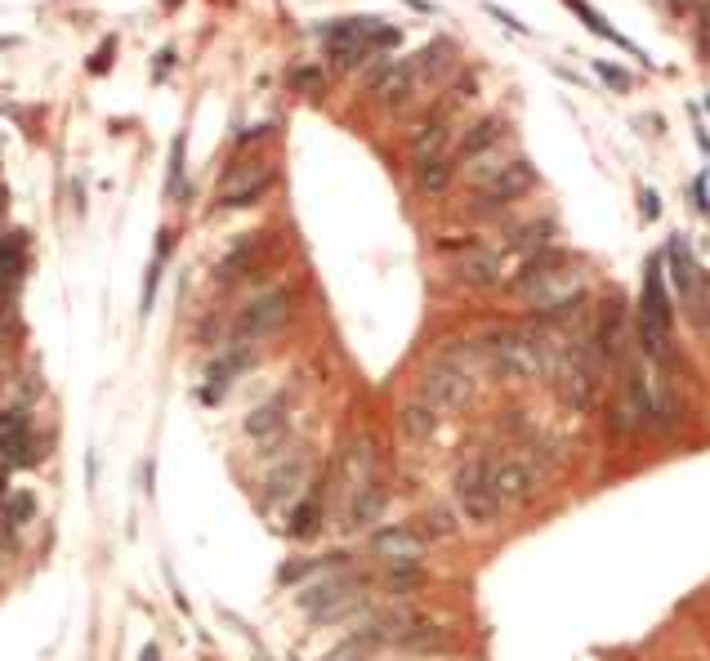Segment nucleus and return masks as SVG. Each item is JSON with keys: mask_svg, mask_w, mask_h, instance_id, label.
<instances>
[{"mask_svg": "<svg viewBox=\"0 0 710 661\" xmlns=\"http://www.w3.org/2000/svg\"><path fill=\"white\" fill-rule=\"evenodd\" d=\"M478 344V362L492 380H536L545 376V362H541V349H536V335L532 331H492L483 335Z\"/></svg>", "mask_w": 710, "mask_h": 661, "instance_id": "obj_1", "label": "nucleus"}, {"mask_svg": "<svg viewBox=\"0 0 710 661\" xmlns=\"http://www.w3.org/2000/svg\"><path fill=\"white\" fill-rule=\"evenodd\" d=\"M322 41H326V59L335 67H362L380 50H393L398 32L380 27V18H340V23H331L322 32Z\"/></svg>", "mask_w": 710, "mask_h": 661, "instance_id": "obj_2", "label": "nucleus"}, {"mask_svg": "<svg viewBox=\"0 0 710 661\" xmlns=\"http://www.w3.org/2000/svg\"><path fill=\"white\" fill-rule=\"evenodd\" d=\"M304 612H309L318 626H331V621H344L353 617V612L367 603V577H358V572H340L335 568L331 577L322 581H309V586L295 595Z\"/></svg>", "mask_w": 710, "mask_h": 661, "instance_id": "obj_3", "label": "nucleus"}, {"mask_svg": "<svg viewBox=\"0 0 710 661\" xmlns=\"http://www.w3.org/2000/svg\"><path fill=\"white\" fill-rule=\"evenodd\" d=\"M456 501H460V514H465L469 523H478V528H487V523L501 519V496H496L492 487V461H465L456 474Z\"/></svg>", "mask_w": 710, "mask_h": 661, "instance_id": "obj_4", "label": "nucleus"}, {"mask_svg": "<svg viewBox=\"0 0 710 661\" xmlns=\"http://www.w3.org/2000/svg\"><path fill=\"white\" fill-rule=\"evenodd\" d=\"M291 322V291H264L237 313L233 322V344H255V340H268Z\"/></svg>", "mask_w": 710, "mask_h": 661, "instance_id": "obj_5", "label": "nucleus"}, {"mask_svg": "<svg viewBox=\"0 0 710 661\" xmlns=\"http://www.w3.org/2000/svg\"><path fill=\"white\" fill-rule=\"evenodd\" d=\"M474 385L478 380L469 376V371L452 367V362L438 358L434 367L420 376V402H429L434 411H460L469 407V398H474Z\"/></svg>", "mask_w": 710, "mask_h": 661, "instance_id": "obj_6", "label": "nucleus"}, {"mask_svg": "<svg viewBox=\"0 0 710 661\" xmlns=\"http://www.w3.org/2000/svg\"><path fill=\"white\" fill-rule=\"evenodd\" d=\"M286 411H291V398L277 394V398H268L264 407H255L251 416L242 420L246 438H255V443H259V456H277V447L286 443V434H291V420H286Z\"/></svg>", "mask_w": 710, "mask_h": 661, "instance_id": "obj_7", "label": "nucleus"}, {"mask_svg": "<svg viewBox=\"0 0 710 661\" xmlns=\"http://www.w3.org/2000/svg\"><path fill=\"white\" fill-rule=\"evenodd\" d=\"M532 184H536V170L527 166V161H501V166L478 184V206L501 210V206H510L514 197H523Z\"/></svg>", "mask_w": 710, "mask_h": 661, "instance_id": "obj_8", "label": "nucleus"}, {"mask_svg": "<svg viewBox=\"0 0 710 661\" xmlns=\"http://www.w3.org/2000/svg\"><path fill=\"white\" fill-rule=\"evenodd\" d=\"M268 188H273V170L255 166V161H237V166L219 179V206H255Z\"/></svg>", "mask_w": 710, "mask_h": 661, "instance_id": "obj_9", "label": "nucleus"}, {"mask_svg": "<svg viewBox=\"0 0 710 661\" xmlns=\"http://www.w3.org/2000/svg\"><path fill=\"white\" fill-rule=\"evenodd\" d=\"M371 550H376L389 568H398V563H420L425 559V536L411 528V523H389V528H380L371 536Z\"/></svg>", "mask_w": 710, "mask_h": 661, "instance_id": "obj_10", "label": "nucleus"}, {"mask_svg": "<svg viewBox=\"0 0 710 661\" xmlns=\"http://www.w3.org/2000/svg\"><path fill=\"white\" fill-rule=\"evenodd\" d=\"M251 362H255L251 344H228V349L206 367V385H201V398H206V402H219V398L228 394V385H233V380L242 376Z\"/></svg>", "mask_w": 710, "mask_h": 661, "instance_id": "obj_11", "label": "nucleus"}, {"mask_svg": "<svg viewBox=\"0 0 710 661\" xmlns=\"http://www.w3.org/2000/svg\"><path fill=\"white\" fill-rule=\"evenodd\" d=\"M492 487L501 496V505H523L527 496L536 492V465L523 461V456H510V461L492 465Z\"/></svg>", "mask_w": 710, "mask_h": 661, "instance_id": "obj_12", "label": "nucleus"}, {"mask_svg": "<svg viewBox=\"0 0 710 661\" xmlns=\"http://www.w3.org/2000/svg\"><path fill=\"white\" fill-rule=\"evenodd\" d=\"M385 505H389V487L380 483V478H371L367 487H358V492L344 501V532H367L371 523H380Z\"/></svg>", "mask_w": 710, "mask_h": 661, "instance_id": "obj_13", "label": "nucleus"}, {"mask_svg": "<svg viewBox=\"0 0 710 661\" xmlns=\"http://www.w3.org/2000/svg\"><path fill=\"white\" fill-rule=\"evenodd\" d=\"M456 277H460L465 286L492 291V286H501V255L487 251V246H460V255H456Z\"/></svg>", "mask_w": 710, "mask_h": 661, "instance_id": "obj_14", "label": "nucleus"}, {"mask_svg": "<svg viewBox=\"0 0 710 661\" xmlns=\"http://www.w3.org/2000/svg\"><path fill=\"white\" fill-rule=\"evenodd\" d=\"M371 478H376V447H371V438H353V443L344 447V456H340V492H344V501H349L358 487H367Z\"/></svg>", "mask_w": 710, "mask_h": 661, "instance_id": "obj_15", "label": "nucleus"}, {"mask_svg": "<svg viewBox=\"0 0 710 661\" xmlns=\"http://www.w3.org/2000/svg\"><path fill=\"white\" fill-rule=\"evenodd\" d=\"M563 264H568V260H563V255L554 251V246H550V251L523 255V264H518V273H514V282H510V286H514V295H527V300H532V295L541 291V286L550 282L554 273H563Z\"/></svg>", "mask_w": 710, "mask_h": 661, "instance_id": "obj_16", "label": "nucleus"}, {"mask_svg": "<svg viewBox=\"0 0 710 661\" xmlns=\"http://www.w3.org/2000/svg\"><path fill=\"white\" fill-rule=\"evenodd\" d=\"M630 344V331H626V313H621V304H608L599 318V327H594V349L603 353V362H621V353H626Z\"/></svg>", "mask_w": 710, "mask_h": 661, "instance_id": "obj_17", "label": "nucleus"}, {"mask_svg": "<svg viewBox=\"0 0 710 661\" xmlns=\"http://www.w3.org/2000/svg\"><path fill=\"white\" fill-rule=\"evenodd\" d=\"M304 474H309V469H304V456H286L282 465H273L264 478V505L291 501V496L304 487Z\"/></svg>", "mask_w": 710, "mask_h": 661, "instance_id": "obj_18", "label": "nucleus"}, {"mask_svg": "<svg viewBox=\"0 0 710 661\" xmlns=\"http://www.w3.org/2000/svg\"><path fill=\"white\" fill-rule=\"evenodd\" d=\"M447 139H452V108H438L434 117H429L425 126L416 130V143H411V152H416V161L447 157Z\"/></svg>", "mask_w": 710, "mask_h": 661, "instance_id": "obj_19", "label": "nucleus"}, {"mask_svg": "<svg viewBox=\"0 0 710 661\" xmlns=\"http://www.w3.org/2000/svg\"><path fill=\"white\" fill-rule=\"evenodd\" d=\"M398 429H402V438L407 443H429V438L438 434V411L429 407V402H402V411H398Z\"/></svg>", "mask_w": 710, "mask_h": 661, "instance_id": "obj_20", "label": "nucleus"}, {"mask_svg": "<svg viewBox=\"0 0 710 661\" xmlns=\"http://www.w3.org/2000/svg\"><path fill=\"white\" fill-rule=\"evenodd\" d=\"M666 260H670V277H675V286H679V300L697 304V264H693V255H688L684 237H675V242H670Z\"/></svg>", "mask_w": 710, "mask_h": 661, "instance_id": "obj_21", "label": "nucleus"}, {"mask_svg": "<svg viewBox=\"0 0 710 661\" xmlns=\"http://www.w3.org/2000/svg\"><path fill=\"white\" fill-rule=\"evenodd\" d=\"M452 175H456V157H429V161H416V188L425 197H438L452 188Z\"/></svg>", "mask_w": 710, "mask_h": 661, "instance_id": "obj_22", "label": "nucleus"}, {"mask_svg": "<svg viewBox=\"0 0 710 661\" xmlns=\"http://www.w3.org/2000/svg\"><path fill=\"white\" fill-rule=\"evenodd\" d=\"M657 260L648 264V277H644V300H639V318L648 322H661V327H670V318H675V309H670L666 291H661V273H657Z\"/></svg>", "mask_w": 710, "mask_h": 661, "instance_id": "obj_23", "label": "nucleus"}, {"mask_svg": "<svg viewBox=\"0 0 710 661\" xmlns=\"http://www.w3.org/2000/svg\"><path fill=\"white\" fill-rule=\"evenodd\" d=\"M496 139H501V121H496V117L474 121V126H469V134L460 139L456 161H474V157H483V152H492V148H496Z\"/></svg>", "mask_w": 710, "mask_h": 661, "instance_id": "obj_24", "label": "nucleus"}, {"mask_svg": "<svg viewBox=\"0 0 710 661\" xmlns=\"http://www.w3.org/2000/svg\"><path fill=\"white\" fill-rule=\"evenodd\" d=\"M322 528V492H309L300 505L291 510V523H286V532L295 536V541H309V536H318Z\"/></svg>", "mask_w": 710, "mask_h": 661, "instance_id": "obj_25", "label": "nucleus"}, {"mask_svg": "<svg viewBox=\"0 0 710 661\" xmlns=\"http://www.w3.org/2000/svg\"><path fill=\"white\" fill-rule=\"evenodd\" d=\"M563 5H568L572 14H577V18H581L585 27H590V32H599L603 41H612V45H621V50H630V54H635V59H644V54H639L635 45L626 41V36H621V32H612V27H608V18H603L599 9H590V5H585V0H563Z\"/></svg>", "mask_w": 710, "mask_h": 661, "instance_id": "obj_26", "label": "nucleus"}, {"mask_svg": "<svg viewBox=\"0 0 710 661\" xmlns=\"http://www.w3.org/2000/svg\"><path fill=\"white\" fill-rule=\"evenodd\" d=\"M443 644H447V630L434 626V621H411V630L402 635V648H416V653H434Z\"/></svg>", "mask_w": 710, "mask_h": 661, "instance_id": "obj_27", "label": "nucleus"}, {"mask_svg": "<svg viewBox=\"0 0 710 661\" xmlns=\"http://www.w3.org/2000/svg\"><path fill=\"white\" fill-rule=\"evenodd\" d=\"M18 273H23V233H14V242H0V295L14 291Z\"/></svg>", "mask_w": 710, "mask_h": 661, "instance_id": "obj_28", "label": "nucleus"}, {"mask_svg": "<svg viewBox=\"0 0 710 661\" xmlns=\"http://www.w3.org/2000/svg\"><path fill=\"white\" fill-rule=\"evenodd\" d=\"M559 233L554 228V219H536V224H527V228H518V251L523 255H536V251H550V237Z\"/></svg>", "mask_w": 710, "mask_h": 661, "instance_id": "obj_29", "label": "nucleus"}, {"mask_svg": "<svg viewBox=\"0 0 710 661\" xmlns=\"http://www.w3.org/2000/svg\"><path fill=\"white\" fill-rule=\"evenodd\" d=\"M166 251H170V237H161L157 260L148 264V277H143V300H139V313H143V318H148L152 304H157V286H161V264H166Z\"/></svg>", "mask_w": 710, "mask_h": 661, "instance_id": "obj_30", "label": "nucleus"}, {"mask_svg": "<svg viewBox=\"0 0 710 661\" xmlns=\"http://www.w3.org/2000/svg\"><path fill=\"white\" fill-rule=\"evenodd\" d=\"M5 510H9V519H14V528H23V523H32V514H36V496L23 492V487H9Z\"/></svg>", "mask_w": 710, "mask_h": 661, "instance_id": "obj_31", "label": "nucleus"}, {"mask_svg": "<svg viewBox=\"0 0 710 661\" xmlns=\"http://www.w3.org/2000/svg\"><path fill=\"white\" fill-rule=\"evenodd\" d=\"M166 193L170 197L184 193V139L170 143V184H166Z\"/></svg>", "mask_w": 710, "mask_h": 661, "instance_id": "obj_32", "label": "nucleus"}, {"mask_svg": "<svg viewBox=\"0 0 710 661\" xmlns=\"http://www.w3.org/2000/svg\"><path fill=\"white\" fill-rule=\"evenodd\" d=\"M5 496H9V487H5V474H0V550H9V545H14V536H18L14 519H9V510H5Z\"/></svg>", "mask_w": 710, "mask_h": 661, "instance_id": "obj_33", "label": "nucleus"}, {"mask_svg": "<svg viewBox=\"0 0 710 661\" xmlns=\"http://www.w3.org/2000/svg\"><path fill=\"white\" fill-rule=\"evenodd\" d=\"M322 661H367V644H362V639H349V644L331 648Z\"/></svg>", "mask_w": 710, "mask_h": 661, "instance_id": "obj_34", "label": "nucleus"}, {"mask_svg": "<svg viewBox=\"0 0 710 661\" xmlns=\"http://www.w3.org/2000/svg\"><path fill=\"white\" fill-rule=\"evenodd\" d=\"M429 536H456V519L447 510H429Z\"/></svg>", "mask_w": 710, "mask_h": 661, "instance_id": "obj_35", "label": "nucleus"}, {"mask_svg": "<svg viewBox=\"0 0 710 661\" xmlns=\"http://www.w3.org/2000/svg\"><path fill=\"white\" fill-rule=\"evenodd\" d=\"M487 14H492V18H501V23L510 27V32H523V36H527V23H518V18H514V14H505L501 5H487Z\"/></svg>", "mask_w": 710, "mask_h": 661, "instance_id": "obj_36", "label": "nucleus"}, {"mask_svg": "<svg viewBox=\"0 0 710 661\" xmlns=\"http://www.w3.org/2000/svg\"><path fill=\"white\" fill-rule=\"evenodd\" d=\"M599 72H603V81H612L617 90H626V85H630V76H626V72H617V67H608V63H599Z\"/></svg>", "mask_w": 710, "mask_h": 661, "instance_id": "obj_37", "label": "nucleus"}, {"mask_svg": "<svg viewBox=\"0 0 710 661\" xmlns=\"http://www.w3.org/2000/svg\"><path fill=\"white\" fill-rule=\"evenodd\" d=\"M291 81H295V85H309V90H318V85H322V76L313 72V67H304V72H295Z\"/></svg>", "mask_w": 710, "mask_h": 661, "instance_id": "obj_38", "label": "nucleus"}, {"mask_svg": "<svg viewBox=\"0 0 710 661\" xmlns=\"http://www.w3.org/2000/svg\"><path fill=\"white\" fill-rule=\"evenodd\" d=\"M112 45L117 41H103V50L94 54V63H90V72H108V54H112Z\"/></svg>", "mask_w": 710, "mask_h": 661, "instance_id": "obj_39", "label": "nucleus"}, {"mask_svg": "<svg viewBox=\"0 0 710 661\" xmlns=\"http://www.w3.org/2000/svg\"><path fill=\"white\" fill-rule=\"evenodd\" d=\"M139 661H161V653H157V644H148V648H143V653H139Z\"/></svg>", "mask_w": 710, "mask_h": 661, "instance_id": "obj_40", "label": "nucleus"}]
</instances>
